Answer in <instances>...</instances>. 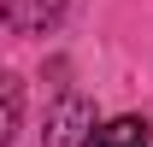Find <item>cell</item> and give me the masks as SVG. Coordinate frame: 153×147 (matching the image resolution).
<instances>
[{
  "mask_svg": "<svg viewBox=\"0 0 153 147\" xmlns=\"http://www.w3.org/2000/svg\"><path fill=\"white\" fill-rule=\"evenodd\" d=\"M18 112H24V88H18V82H6V135H0V141L18 135Z\"/></svg>",
  "mask_w": 153,
  "mask_h": 147,
  "instance_id": "cell-4",
  "label": "cell"
},
{
  "mask_svg": "<svg viewBox=\"0 0 153 147\" xmlns=\"http://www.w3.org/2000/svg\"><path fill=\"white\" fill-rule=\"evenodd\" d=\"M100 129H94V106L82 100V94H65L47 118V147H88Z\"/></svg>",
  "mask_w": 153,
  "mask_h": 147,
  "instance_id": "cell-1",
  "label": "cell"
},
{
  "mask_svg": "<svg viewBox=\"0 0 153 147\" xmlns=\"http://www.w3.org/2000/svg\"><path fill=\"white\" fill-rule=\"evenodd\" d=\"M59 6H65V0H6V24L30 36V30H47V24L59 18Z\"/></svg>",
  "mask_w": 153,
  "mask_h": 147,
  "instance_id": "cell-2",
  "label": "cell"
},
{
  "mask_svg": "<svg viewBox=\"0 0 153 147\" xmlns=\"http://www.w3.org/2000/svg\"><path fill=\"white\" fill-rule=\"evenodd\" d=\"M88 147H153V129H147V118H112Z\"/></svg>",
  "mask_w": 153,
  "mask_h": 147,
  "instance_id": "cell-3",
  "label": "cell"
}]
</instances>
